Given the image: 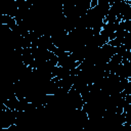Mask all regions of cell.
<instances>
[{
    "mask_svg": "<svg viewBox=\"0 0 131 131\" xmlns=\"http://www.w3.org/2000/svg\"><path fill=\"white\" fill-rule=\"evenodd\" d=\"M96 4H97V0H90V6L91 7L96 6Z\"/></svg>",
    "mask_w": 131,
    "mask_h": 131,
    "instance_id": "1",
    "label": "cell"
}]
</instances>
